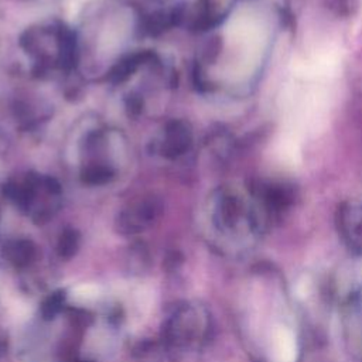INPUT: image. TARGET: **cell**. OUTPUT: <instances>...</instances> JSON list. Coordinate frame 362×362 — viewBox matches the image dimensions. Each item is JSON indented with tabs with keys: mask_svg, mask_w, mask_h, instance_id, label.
<instances>
[{
	"mask_svg": "<svg viewBox=\"0 0 362 362\" xmlns=\"http://www.w3.org/2000/svg\"><path fill=\"white\" fill-rule=\"evenodd\" d=\"M161 211L163 205L158 198L153 195L144 197L117 215L115 228L122 235L139 233L153 225L160 216Z\"/></svg>",
	"mask_w": 362,
	"mask_h": 362,
	"instance_id": "cell-1",
	"label": "cell"
},
{
	"mask_svg": "<svg viewBox=\"0 0 362 362\" xmlns=\"http://www.w3.org/2000/svg\"><path fill=\"white\" fill-rule=\"evenodd\" d=\"M192 144V133L187 122L173 120L165 126L161 151L168 158H177L187 153Z\"/></svg>",
	"mask_w": 362,
	"mask_h": 362,
	"instance_id": "cell-2",
	"label": "cell"
},
{
	"mask_svg": "<svg viewBox=\"0 0 362 362\" xmlns=\"http://www.w3.org/2000/svg\"><path fill=\"white\" fill-rule=\"evenodd\" d=\"M3 256L14 267L23 269L35 260L37 249L28 239H13L3 246Z\"/></svg>",
	"mask_w": 362,
	"mask_h": 362,
	"instance_id": "cell-3",
	"label": "cell"
},
{
	"mask_svg": "<svg viewBox=\"0 0 362 362\" xmlns=\"http://www.w3.org/2000/svg\"><path fill=\"white\" fill-rule=\"evenodd\" d=\"M57 49H58V62L64 69H72L78 59L76 52V40L75 34L65 28L59 27L57 31Z\"/></svg>",
	"mask_w": 362,
	"mask_h": 362,
	"instance_id": "cell-4",
	"label": "cell"
},
{
	"mask_svg": "<svg viewBox=\"0 0 362 362\" xmlns=\"http://www.w3.org/2000/svg\"><path fill=\"white\" fill-rule=\"evenodd\" d=\"M273 358L276 362H296L297 342L294 334L287 328H279L273 338Z\"/></svg>",
	"mask_w": 362,
	"mask_h": 362,
	"instance_id": "cell-5",
	"label": "cell"
},
{
	"mask_svg": "<svg viewBox=\"0 0 362 362\" xmlns=\"http://www.w3.org/2000/svg\"><path fill=\"white\" fill-rule=\"evenodd\" d=\"M151 58V54L148 52H141V54H133L126 58H123L120 62L115 65V68L110 72V81L115 83L124 82L133 72L139 68L140 64L144 61H148Z\"/></svg>",
	"mask_w": 362,
	"mask_h": 362,
	"instance_id": "cell-6",
	"label": "cell"
},
{
	"mask_svg": "<svg viewBox=\"0 0 362 362\" xmlns=\"http://www.w3.org/2000/svg\"><path fill=\"white\" fill-rule=\"evenodd\" d=\"M115 175V171L110 165L103 163H90L83 167L81 178L88 185H102L109 182Z\"/></svg>",
	"mask_w": 362,
	"mask_h": 362,
	"instance_id": "cell-7",
	"label": "cell"
},
{
	"mask_svg": "<svg viewBox=\"0 0 362 362\" xmlns=\"http://www.w3.org/2000/svg\"><path fill=\"white\" fill-rule=\"evenodd\" d=\"M79 243H81V236L79 232L68 228L65 229L59 238H58V243H57V252L58 256L61 259H71L76 255L78 249H79Z\"/></svg>",
	"mask_w": 362,
	"mask_h": 362,
	"instance_id": "cell-8",
	"label": "cell"
},
{
	"mask_svg": "<svg viewBox=\"0 0 362 362\" xmlns=\"http://www.w3.org/2000/svg\"><path fill=\"white\" fill-rule=\"evenodd\" d=\"M66 294L64 290H57L49 294L41 304V317L44 320H54L65 305Z\"/></svg>",
	"mask_w": 362,
	"mask_h": 362,
	"instance_id": "cell-9",
	"label": "cell"
},
{
	"mask_svg": "<svg viewBox=\"0 0 362 362\" xmlns=\"http://www.w3.org/2000/svg\"><path fill=\"white\" fill-rule=\"evenodd\" d=\"M129 270H133L136 273L144 272L148 269V253L143 245H136L130 247V256H129Z\"/></svg>",
	"mask_w": 362,
	"mask_h": 362,
	"instance_id": "cell-10",
	"label": "cell"
},
{
	"mask_svg": "<svg viewBox=\"0 0 362 362\" xmlns=\"http://www.w3.org/2000/svg\"><path fill=\"white\" fill-rule=\"evenodd\" d=\"M71 320L78 327H88L92 322V315L85 310H71Z\"/></svg>",
	"mask_w": 362,
	"mask_h": 362,
	"instance_id": "cell-11",
	"label": "cell"
},
{
	"mask_svg": "<svg viewBox=\"0 0 362 362\" xmlns=\"http://www.w3.org/2000/svg\"><path fill=\"white\" fill-rule=\"evenodd\" d=\"M126 106H127V109H129V112H130L132 115H139V113L141 112V109H143V102H141V99H139L137 96L132 95V96L127 99Z\"/></svg>",
	"mask_w": 362,
	"mask_h": 362,
	"instance_id": "cell-12",
	"label": "cell"
},
{
	"mask_svg": "<svg viewBox=\"0 0 362 362\" xmlns=\"http://www.w3.org/2000/svg\"><path fill=\"white\" fill-rule=\"evenodd\" d=\"M164 262H165L167 269H174V267H177L178 263H181V255L178 252H171L167 255Z\"/></svg>",
	"mask_w": 362,
	"mask_h": 362,
	"instance_id": "cell-13",
	"label": "cell"
},
{
	"mask_svg": "<svg viewBox=\"0 0 362 362\" xmlns=\"http://www.w3.org/2000/svg\"><path fill=\"white\" fill-rule=\"evenodd\" d=\"M69 362H92V361H78V359H72Z\"/></svg>",
	"mask_w": 362,
	"mask_h": 362,
	"instance_id": "cell-14",
	"label": "cell"
}]
</instances>
